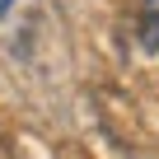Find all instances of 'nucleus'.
<instances>
[{
	"label": "nucleus",
	"instance_id": "1",
	"mask_svg": "<svg viewBox=\"0 0 159 159\" xmlns=\"http://www.w3.org/2000/svg\"><path fill=\"white\" fill-rule=\"evenodd\" d=\"M136 33L145 52H159V0H140L136 5Z\"/></svg>",
	"mask_w": 159,
	"mask_h": 159
},
{
	"label": "nucleus",
	"instance_id": "2",
	"mask_svg": "<svg viewBox=\"0 0 159 159\" xmlns=\"http://www.w3.org/2000/svg\"><path fill=\"white\" fill-rule=\"evenodd\" d=\"M10 5H14V0H0V14H10Z\"/></svg>",
	"mask_w": 159,
	"mask_h": 159
}]
</instances>
